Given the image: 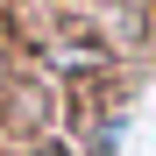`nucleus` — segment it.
Instances as JSON below:
<instances>
[{"label":"nucleus","mask_w":156,"mask_h":156,"mask_svg":"<svg viewBox=\"0 0 156 156\" xmlns=\"http://www.w3.org/2000/svg\"><path fill=\"white\" fill-rule=\"evenodd\" d=\"M0 78H7V57H0Z\"/></svg>","instance_id":"obj_1"}]
</instances>
